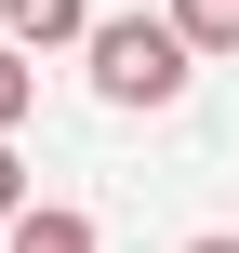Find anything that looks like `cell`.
<instances>
[{
  "instance_id": "cell-1",
  "label": "cell",
  "mask_w": 239,
  "mask_h": 253,
  "mask_svg": "<svg viewBox=\"0 0 239 253\" xmlns=\"http://www.w3.org/2000/svg\"><path fill=\"white\" fill-rule=\"evenodd\" d=\"M80 67H93V107H120V120H160L200 80V53H186L173 13H93L80 27Z\"/></svg>"
},
{
  "instance_id": "cell-2",
  "label": "cell",
  "mask_w": 239,
  "mask_h": 253,
  "mask_svg": "<svg viewBox=\"0 0 239 253\" xmlns=\"http://www.w3.org/2000/svg\"><path fill=\"white\" fill-rule=\"evenodd\" d=\"M0 253H106V240H93V213H80V200H13Z\"/></svg>"
},
{
  "instance_id": "cell-3",
  "label": "cell",
  "mask_w": 239,
  "mask_h": 253,
  "mask_svg": "<svg viewBox=\"0 0 239 253\" xmlns=\"http://www.w3.org/2000/svg\"><path fill=\"white\" fill-rule=\"evenodd\" d=\"M80 27H93V0H0V40H27V53H80Z\"/></svg>"
},
{
  "instance_id": "cell-4",
  "label": "cell",
  "mask_w": 239,
  "mask_h": 253,
  "mask_svg": "<svg viewBox=\"0 0 239 253\" xmlns=\"http://www.w3.org/2000/svg\"><path fill=\"white\" fill-rule=\"evenodd\" d=\"M173 27H186V53L213 67V53H239V0H160Z\"/></svg>"
},
{
  "instance_id": "cell-5",
  "label": "cell",
  "mask_w": 239,
  "mask_h": 253,
  "mask_svg": "<svg viewBox=\"0 0 239 253\" xmlns=\"http://www.w3.org/2000/svg\"><path fill=\"white\" fill-rule=\"evenodd\" d=\"M27 107H40V53L0 40V133H27Z\"/></svg>"
},
{
  "instance_id": "cell-6",
  "label": "cell",
  "mask_w": 239,
  "mask_h": 253,
  "mask_svg": "<svg viewBox=\"0 0 239 253\" xmlns=\"http://www.w3.org/2000/svg\"><path fill=\"white\" fill-rule=\"evenodd\" d=\"M13 200H27V160H13V133H0V227H13Z\"/></svg>"
},
{
  "instance_id": "cell-7",
  "label": "cell",
  "mask_w": 239,
  "mask_h": 253,
  "mask_svg": "<svg viewBox=\"0 0 239 253\" xmlns=\"http://www.w3.org/2000/svg\"><path fill=\"white\" fill-rule=\"evenodd\" d=\"M186 253H239V227H200V240H186Z\"/></svg>"
}]
</instances>
